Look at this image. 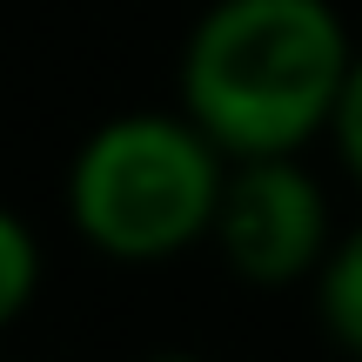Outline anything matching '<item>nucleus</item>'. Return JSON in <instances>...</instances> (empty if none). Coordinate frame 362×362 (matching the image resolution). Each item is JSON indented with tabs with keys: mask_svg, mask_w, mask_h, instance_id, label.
<instances>
[{
	"mask_svg": "<svg viewBox=\"0 0 362 362\" xmlns=\"http://www.w3.org/2000/svg\"><path fill=\"white\" fill-rule=\"evenodd\" d=\"M349 67L356 47L329 0H208L181 40L175 107L228 161L302 155L329 134Z\"/></svg>",
	"mask_w": 362,
	"mask_h": 362,
	"instance_id": "nucleus-1",
	"label": "nucleus"
},
{
	"mask_svg": "<svg viewBox=\"0 0 362 362\" xmlns=\"http://www.w3.org/2000/svg\"><path fill=\"white\" fill-rule=\"evenodd\" d=\"M228 155L181 107L107 115L61 181L67 228L121 269H155L215 235Z\"/></svg>",
	"mask_w": 362,
	"mask_h": 362,
	"instance_id": "nucleus-2",
	"label": "nucleus"
},
{
	"mask_svg": "<svg viewBox=\"0 0 362 362\" xmlns=\"http://www.w3.org/2000/svg\"><path fill=\"white\" fill-rule=\"evenodd\" d=\"M208 248L228 262V275H242V282H255V288L315 282L322 255L336 248L322 181L302 168V155H248V161H228Z\"/></svg>",
	"mask_w": 362,
	"mask_h": 362,
	"instance_id": "nucleus-3",
	"label": "nucleus"
},
{
	"mask_svg": "<svg viewBox=\"0 0 362 362\" xmlns=\"http://www.w3.org/2000/svg\"><path fill=\"white\" fill-rule=\"evenodd\" d=\"M315 309H322V329L342 342L349 356H362V221L349 235H336V248L315 269Z\"/></svg>",
	"mask_w": 362,
	"mask_h": 362,
	"instance_id": "nucleus-4",
	"label": "nucleus"
},
{
	"mask_svg": "<svg viewBox=\"0 0 362 362\" xmlns=\"http://www.w3.org/2000/svg\"><path fill=\"white\" fill-rule=\"evenodd\" d=\"M40 282H47V248H40L34 221L13 202H0V329H13L34 309Z\"/></svg>",
	"mask_w": 362,
	"mask_h": 362,
	"instance_id": "nucleus-5",
	"label": "nucleus"
},
{
	"mask_svg": "<svg viewBox=\"0 0 362 362\" xmlns=\"http://www.w3.org/2000/svg\"><path fill=\"white\" fill-rule=\"evenodd\" d=\"M329 134H336L342 168H349V175H356V188H362V54H356V67H349V88H342V101H336V121H329Z\"/></svg>",
	"mask_w": 362,
	"mask_h": 362,
	"instance_id": "nucleus-6",
	"label": "nucleus"
},
{
	"mask_svg": "<svg viewBox=\"0 0 362 362\" xmlns=\"http://www.w3.org/2000/svg\"><path fill=\"white\" fill-rule=\"evenodd\" d=\"M141 362H202V356H181V349H161V356H141Z\"/></svg>",
	"mask_w": 362,
	"mask_h": 362,
	"instance_id": "nucleus-7",
	"label": "nucleus"
}]
</instances>
